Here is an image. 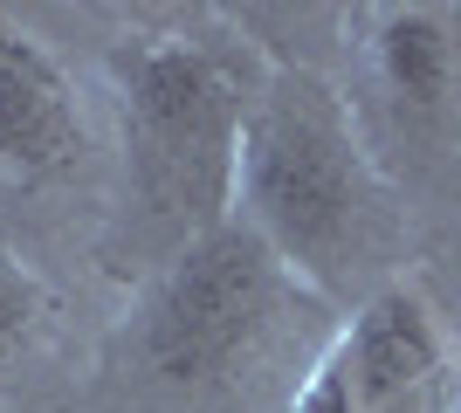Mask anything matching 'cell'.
Listing matches in <instances>:
<instances>
[{"label":"cell","mask_w":461,"mask_h":413,"mask_svg":"<svg viewBox=\"0 0 461 413\" xmlns=\"http://www.w3.org/2000/svg\"><path fill=\"white\" fill-rule=\"evenodd\" d=\"M296 290L303 283L269 256V241L255 228L221 220L213 235L173 248V262L145 290L138 358L173 386H207V379L234 373L283 324Z\"/></svg>","instance_id":"3957f363"},{"label":"cell","mask_w":461,"mask_h":413,"mask_svg":"<svg viewBox=\"0 0 461 413\" xmlns=\"http://www.w3.org/2000/svg\"><path fill=\"white\" fill-rule=\"evenodd\" d=\"M90 152V124L69 69L28 28H0V173L49 186L77 173Z\"/></svg>","instance_id":"5b68a950"},{"label":"cell","mask_w":461,"mask_h":413,"mask_svg":"<svg viewBox=\"0 0 461 413\" xmlns=\"http://www.w3.org/2000/svg\"><path fill=\"white\" fill-rule=\"evenodd\" d=\"M372 76L385 83V97L413 103V111H441L455 90V35L434 7H379L372 14Z\"/></svg>","instance_id":"8992f818"},{"label":"cell","mask_w":461,"mask_h":413,"mask_svg":"<svg viewBox=\"0 0 461 413\" xmlns=\"http://www.w3.org/2000/svg\"><path fill=\"white\" fill-rule=\"evenodd\" d=\"M111 83L124 111V173L145 220L179 248L234 220L241 124L255 103L241 62L200 35H124L111 41Z\"/></svg>","instance_id":"7a4b0ae2"},{"label":"cell","mask_w":461,"mask_h":413,"mask_svg":"<svg viewBox=\"0 0 461 413\" xmlns=\"http://www.w3.org/2000/svg\"><path fill=\"white\" fill-rule=\"evenodd\" d=\"M234 220L269 241L303 290L351 296L379 262L385 200L351 103L303 62H269L241 124Z\"/></svg>","instance_id":"6da1fadb"},{"label":"cell","mask_w":461,"mask_h":413,"mask_svg":"<svg viewBox=\"0 0 461 413\" xmlns=\"http://www.w3.org/2000/svg\"><path fill=\"white\" fill-rule=\"evenodd\" d=\"M447 379V337L420 290L385 283L310 365L296 413H427Z\"/></svg>","instance_id":"277c9868"},{"label":"cell","mask_w":461,"mask_h":413,"mask_svg":"<svg viewBox=\"0 0 461 413\" xmlns=\"http://www.w3.org/2000/svg\"><path fill=\"white\" fill-rule=\"evenodd\" d=\"M41 317H49V283L41 269L21 248L0 241V358H14L28 337L41 331Z\"/></svg>","instance_id":"52a82bcc"}]
</instances>
